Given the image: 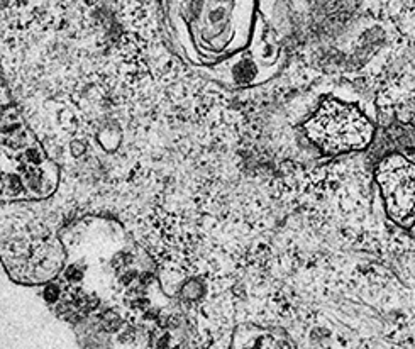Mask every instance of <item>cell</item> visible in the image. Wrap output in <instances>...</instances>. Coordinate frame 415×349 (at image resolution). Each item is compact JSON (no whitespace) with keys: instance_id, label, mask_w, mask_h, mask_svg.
<instances>
[{"instance_id":"3957f363","label":"cell","mask_w":415,"mask_h":349,"mask_svg":"<svg viewBox=\"0 0 415 349\" xmlns=\"http://www.w3.org/2000/svg\"><path fill=\"white\" fill-rule=\"evenodd\" d=\"M219 70H226L222 73L226 84H232L236 86L246 85H258L270 80V76L276 75L280 70L266 68L263 63H260L251 51H241V53L230 56L226 63H222Z\"/></svg>"},{"instance_id":"7a4b0ae2","label":"cell","mask_w":415,"mask_h":349,"mask_svg":"<svg viewBox=\"0 0 415 349\" xmlns=\"http://www.w3.org/2000/svg\"><path fill=\"white\" fill-rule=\"evenodd\" d=\"M374 183L386 219L415 239V154L385 156L374 170Z\"/></svg>"},{"instance_id":"6da1fadb","label":"cell","mask_w":415,"mask_h":349,"mask_svg":"<svg viewBox=\"0 0 415 349\" xmlns=\"http://www.w3.org/2000/svg\"><path fill=\"white\" fill-rule=\"evenodd\" d=\"M304 134L324 154H342L371 144L374 122L358 104L329 97L304 122Z\"/></svg>"}]
</instances>
